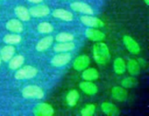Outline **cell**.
<instances>
[{
	"mask_svg": "<svg viewBox=\"0 0 149 116\" xmlns=\"http://www.w3.org/2000/svg\"><path fill=\"white\" fill-rule=\"evenodd\" d=\"M113 98L118 102L126 101L128 97V93L126 88L122 86H114L111 89Z\"/></svg>",
	"mask_w": 149,
	"mask_h": 116,
	"instance_id": "2e32d148",
	"label": "cell"
},
{
	"mask_svg": "<svg viewBox=\"0 0 149 116\" xmlns=\"http://www.w3.org/2000/svg\"><path fill=\"white\" fill-rule=\"evenodd\" d=\"M3 41L7 44L15 45L20 44L22 41V38L20 35H18V33H9L4 36Z\"/></svg>",
	"mask_w": 149,
	"mask_h": 116,
	"instance_id": "484cf974",
	"label": "cell"
},
{
	"mask_svg": "<svg viewBox=\"0 0 149 116\" xmlns=\"http://www.w3.org/2000/svg\"><path fill=\"white\" fill-rule=\"evenodd\" d=\"M121 84L122 86L125 88H133L138 84V80L133 76H128L122 79Z\"/></svg>",
	"mask_w": 149,
	"mask_h": 116,
	"instance_id": "f1b7e54d",
	"label": "cell"
},
{
	"mask_svg": "<svg viewBox=\"0 0 149 116\" xmlns=\"http://www.w3.org/2000/svg\"><path fill=\"white\" fill-rule=\"evenodd\" d=\"M145 1V3L146 4V5H148L149 4V0H143Z\"/></svg>",
	"mask_w": 149,
	"mask_h": 116,
	"instance_id": "d6a6232c",
	"label": "cell"
},
{
	"mask_svg": "<svg viewBox=\"0 0 149 116\" xmlns=\"http://www.w3.org/2000/svg\"><path fill=\"white\" fill-rule=\"evenodd\" d=\"M37 30L40 33L48 34L53 31L54 28L49 22H42L37 26Z\"/></svg>",
	"mask_w": 149,
	"mask_h": 116,
	"instance_id": "4316f807",
	"label": "cell"
},
{
	"mask_svg": "<svg viewBox=\"0 0 149 116\" xmlns=\"http://www.w3.org/2000/svg\"><path fill=\"white\" fill-rule=\"evenodd\" d=\"M86 37L90 41L95 42L102 41L106 39V35L101 30L95 28H89L85 30Z\"/></svg>",
	"mask_w": 149,
	"mask_h": 116,
	"instance_id": "8fae6325",
	"label": "cell"
},
{
	"mask_svg": "<svg viewBox=\"0 0 149 116\" xmlns=\"http://www.w3.org/2000/svg\"><path fill=\"white\" fill-rule=\"evenodd\" d=\"M95 109L96 106L95 104H87L81 109V115L82 116H93L95 113Z\"/></svg>",
	"mask_w": 149,
	"mask_h": 116,
	"instance_id": "f546056e",
	"label": "cell"
},
{
	"mask_svg": "<svg viewBox=\"0 0 149 116\" xmlns=\"http://www.w3.org/2000/svg\"><path fill=\"white\" fill-rule=\"evenodd\" d=\"M28 1L30 3H33V4H40L44 0H28Z\"/></svg>",
	"mask_w": 149,
	"mask_h": 116,
	"instance_id": "1f68e13d",
	"label": "cell"
},
{
	"mask_svg": "<svg viewBox=\"0 0 149 116\" xmlns=\"http://www.w3.org/2000/svg\"><path fill=\"white\" fill-rule=\"evenodd\" d=\"M22 96L29 99H42L45 97V91L39 86L29 85L22 90Z\"/></svg>",
	"mask_w": 149,
	"mask_h": 116,
	"instance_id": "7a4b0ae2",
	"label": "cell"
},
{
	"mask_svg": "<svg viewBox=\"0 0 149 116\" xmlns=\"http://www.w3.org/2000/svg\"><path fill=\"white\" fill-rule=\"evenodd\" d=\"M66 102L68 106L70 107H75L78 103L79 99V91L76 89H72L68 91L66 97Z\"/></svg>",
	"mask_w": 149,
	"mask_h": 116,
	"instance_id": "603a6c76",
	"label": "cell"
},
{
	"mask_svg": "<svg viewBox=\"0 0 149 116\" xmlns=\"http://www.w3.org/2000/svg\"><path fill=\"white\" fill-rule=\"evenodd\" d=\"M80 20L84 26L89 28H101L105 25L104 22L98 17H94L91 14H84L80 17Z\"/></svg>",
	"mask_w": 149,
	"mask_h": 116,
	"instance_id": "8992f818",
	"label": "cell"
},
{
	"mask_svg": "<svg viewBox=\"0 0 149 116\" xmlns=\"http://www.w3.org/2000/svg\"><path fill=\"white\" fill-rule=\"evenodd\" d=\"M29 10L31 17H36V18L46 17L50 13V10H49V7L45 4H39V5L34 6Z\"/></svg>",
	"mask_w": 149,
	"mask_h": 116,
	"instance_id": "ba28073f",
	"label": "cell"
},
{
	"mask_svg": "<svg viewBox=\"0 0 149 116\" xmlns=\"http://www.w3.org/2000/svg\"><path fill=\"white\" fill-rule=\"evenodd\" d=\"M25 57L21 55H17L13 56L11 59L9 60L8 67L12 70H15L19 69L22 65L24 64Z\"/></svg>",
	"mask_w": 149,
	"mask_h": 116,
	"instance_id": "ffe728a7",
	"label": "cell"
},
{
	"mask_svg": "<svg viewBox=\"0 0 149 116\" xmlns=\"http://www.w3.org/2000/svg\"><path fill=\"white\" fill-rule=\"evenodd\" d=\"M33 113L35 116H52L55 114V110L50 104L42 102L35 106Z\"/></svg>",
	"mask_w": 149,
	"mask_h": 116,
	"instance_id": "277c9868",
	"label": "cell"
},
{
	"mask_svg": "<svg viewBox=\"0 0 149 116\" xmlns=\"http://www.w3.org/2000/svg\"><path fill=\"white\" fill-rule=\"evenodd\" d=\"M1 56H0V65H1Z\"/></svg>",
	"mask_w": 149,
	"mask_h": 116,
	"instance_id": "836d02e7",
	"label": "cell"
},
{
	"mask_svg": "<svg viewBox=\"0 0 149 116\" xmlns=\"http://www.w3.org/2000/svg\"><path fill=\"white\" fill-rule=\"evenodd\" d=\"M38 73L37 68L32 65H25L20 67L15 73V78L17 80L31 79L35 78Z\"/></svg>",
	"mask_w": 149,
	"mask_h": 116,
	"instance_id": "3957f363",
	"label": "cell"
},
{
	"mask_svg": "<svg viewBox=\"0 0 149 116\" xmlns=\"http://www.w3.org/2000/svg\"><path fill=\"white\" fill-rule=\"evenodd\" d=\"M54 17L63 21H72L74 20V14L71 12L68 11L64 9H56L54 10L52 13Z\"/></svg>",
	"mask_w": 149,
	"mask_h": 116,
	"instance_id": "5bb4252c",
	"label": "cell"
},
{
	"mask_svg": "<svg viewBox=\"0 0 149 116\" xmlns=\"http://www.w3.org/2000/svg\"><path fill=\"white\" fill-rule=\"evenodd\" d=\"M138 62L139 64V65L142 68H146L147 66V62L146 61V59L144 58L140 57L139 59H138Z\"/></svg>",
	"mask_w": 149,
	"mask_h": 116,
	"instance_id": "4dcf8cb0",
	"label": "cell"
},
{
	"mask_svg": "<svg viewBox=\"0 0 149 116\" xmlns=\"http://www.w3.org/2000/svg\"><path fill=\"white\" fill-rule=\"evenodd\" d=\"M15 53V48L13 46V45H6L0 50L1 60L4 62H9V60L14 56Z\"/></svg>",
	"mask_w": 149,
	"mask_h": 116,
	"instance_id": "ac0fdd59",
	"label": "cell"
},
{
	"mask_svg": "<svg viewBox=\"0 0 149 116\" xmlns=\"http://www.w3.org/2000/svg\"><path fill=\"white\" fill-rule=\"evenodd\" d=\"M71 60V55L69 52H59L52 57L51 64L56 68H61L68 65Z\"/></svg>",
	"mask_w": 149,
	"mask_h": 116,
	"instance_id": "5b68a950",
	"label": "cell"
},
{
	"mask_svg": "<svg viewBox=\"0 0 149 116\" xmlns=\"http://www.w3.org/2000/svg\"><path fill=\"white\" fill-rule=\"evenodd\" d=\"M90 58L86 55H79L74 59L73 62V68L77 71H82L90 65Z\"/></svg>",
	"mask_w": 149,
	"mask_h": 116,
	"instance_id": "30bf717a",
	"label": "cell"
},
{
	"mask_svg": "<svg viewBox=\"0 0 149 116\" xmlns=\"http://www.w3.org/2000/svg\"><path fill=\"white\" fill-rule=\"evenodd\" d=\"M6 28L14 33H20L23 31V25L19 19H11L6 23Z\"/></svg>",
	"mask_w": 149,
	"mask_h": 116,
	"instance_id": "4fadbf2b",
	"label": "cell"
},
{
	"mask_svg": "<svg viewBox=\"0 0 149 116\" xmlns=\"http://www.w3.org/2000/svg\"><path fill=\"white\" fill-rule=\"evenodd\" d=\"M15 14L21 21H29L31 19L29 10L24 6H17L15 8Z\"/></svg>",
	"mask_w": 149,
	"mask_h": 116,
	"instance_id": "7402d4cb",
	"label": "cell"
},
{
	"mask_svg": "<svg viewBox=\"0 0 149 116\" xmlns=\"http://www.w3.org/2000/svg\"><path fill=\"white\" fill-rule=\"evenodd\" d=\"M123 42L127 50L133 55H138L141 52L139 44L129 35H125L123 37Z\"/></svg>",
	"mask_w": 149,
	"mask_h": 116,
	"instance_id": "52a82bcc",
	"label": "cell"
},
{
	"mask_svg": "<svg viewBox=\"0 0 149 116\" xmlns=\"http://www.w3.org/2000/svg\"><path fill=\"white\" fill-rule=\"evenodd\" d=\"M126 62L123 58L117 57L113 62V70L117 75H122L126 71Z\"/></svg>",
	"mask_w": 149,
	"mask_h": 116,
	"instance_id": "d4e9b609",
	"label": "cell"
},
{
	"mask_svg": "<svg viewBox=\"0 0 149 116\" xmlns=\"http://www.w3.org/2000/svg\"><path fill=\"white\" fill-rule=\"evenodd\" d=\"M70 7H71V10L77 12L82 13L84 14H91V15L94 14L93 9L92 8L91 6L87 4V3L81 2V1H75V2L71 3Z\"/></svg>",
	"mask_w": 149,
	"mask_h": 116,
	"instance_id": "9c48e42d",
	"label": "cell"
},
{
	"mask_svg": "<svg viewBox=\"0 0 149 116\" xmlns=\"http://www.w3.org/2000/svg\"><path fill=\"white\" fill-rule=\"evenodd\" d=\"M76 48V44L73 41L58 42L54 46V51L55 52H69Z\"/></svg>",
	"mask_w": 149,
	"mask_h": 116,
	"instance_id": "d6986e66",
	"label": "cell"
},
{
	"mask_svg": "<svg viewBox=\"0 0 149 116\" xmlns=\"http://www.w3.org/2000/svg\"><path fill=\"white\" fill-rule=\"evenodd\" d=\"M93 55L95 61L99 65H106L110 60V50L104 42L99 41L95 44L93 48Z\"/></svg>",
	"mask_w": 149,
	"mask_h": 116,
	"instance_id": "6da1fadb",
	"label": "cell"
},
{
	"mask_svg": "<svg viewBox=\"0 0 149 116\" xmlns=\"http://www.w3.org/2000/svg\"><path fill=\"white\" fill-rule=\"evenodd\" d=\"M101 110L104 114L109 116H117L120 114L119 109L113 103L104 102L101 104Z\"/></svg>",
	"mask_w": 149,
	"mask_h": 116,
	"instance_id": "9a60e30c",
	"label": "cell"
},
{
	"mask_svg": "<svg viewBox=\"0 0 149 116\" xmlns=\"http://www.w3.org/2000/svg\"><path fill=\"white\" fill-rule=\"evenodd\" d=\"M54 38L52 36H47L39 41L36 46V49L38 52H45L53 44Z\"/></svg>",
	"mask_w": 149,
	"mask_h": 116,
	"instance_id": "e0dca14e",
	"label": "cell"
},
{
	"mask_svg": "<svg viewBox=\"0 0 149 116\" xmlns=\"http://www.w3.org/2000/svg\"><path fill=\"white\" fill-rule=\"evenodd\" d=\"M74 40V36L72 33L62 32L59 33L55 36V41L57 42H68L73 41Z\"/></svg>",
	"mask_w": 149,
	"mask_h": 116,
	"instance_id": "83f0119b",
	"label": "cell"
},
{
	"mask_svg": "<svg viewBox=\"0 0 149 116\" xmlns=\"http://www.w3.org/2000/svg\"><path fill=\"white\" fill-rule=\"evenodd\" d=\"M126 68L131 75H138L141 71V66L138 64V60L135 59H130L126 64Z\"/></svg>",
	"mask_w": 149,
	"mask_h": 116,
	"instance_id": "cb8c5ba5",
	"label": "cell"
},
{
	"mask_svg": "<svg viewBox=\"0 0 149 116\" xmlns=\"http://www.w3.org/2000/svg\"><path fill=\"white\" fill-rule=\"evenodd\" d=\"M79 88L85 94L89 96L95 95L98 91L97 85L93 81H84L79 84Z\"/></svg>",
	"mask_w": 149,
	"mask_h": 116,
	"instance_id": "7c38bea8",
	"label": "cell"
},
{
	"mask_svg": "<svg viewBox=\"0 0 149 116\" xmlns=\"http://www.w3.org/2000/svg\"><path fill=\"white\" fill-rule=\"evenodd\" d=\"M82 74L81 76L84 81H94L99 78V72L94 68H86L84 70H82Z\"/></svg>",
	"mask_w": 149,
	"mask_h": 116,
	"instance_id": "44dd1931",
	"label": "cell"
}]
</instances>
